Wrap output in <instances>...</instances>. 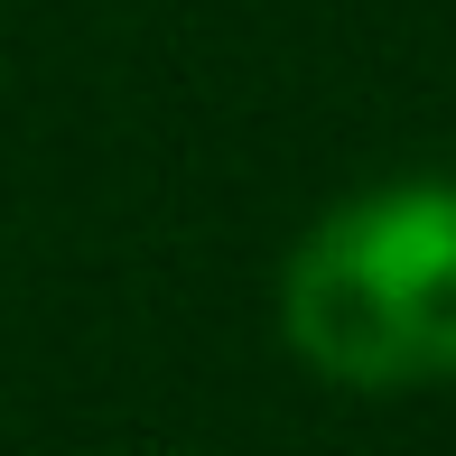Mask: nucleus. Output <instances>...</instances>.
I'll use <instances>...</instances> for the list:
<instances>
[{
  "mask_svg": "<svg viewBox=\"0 0 456 456\" xmlns=\"http://www.w3.org/2000/svg\"><path fill=\"white\" fill-rule=\"evenodd\" d=\"M280 336L345 391L456 382V177L326 205L280 271Z\"/></svg>",
  "mask_w": 456,
  "mask_h": 456,
  "instance_id": "nucleus-1",
  "label": "nucleus"
}]
</instances>
